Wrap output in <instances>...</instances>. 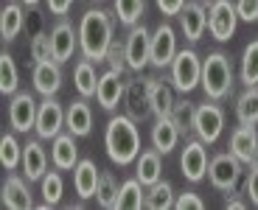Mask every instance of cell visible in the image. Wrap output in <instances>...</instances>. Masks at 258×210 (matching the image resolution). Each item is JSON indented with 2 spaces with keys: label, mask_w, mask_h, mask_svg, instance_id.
Instances as JSON below:
<instances>
[{
  "label": "cell",
  "mask_w": 258,
  "mask_h": 210,
  "mask_svg": "<svg viewBox=\"0 0 258 210\" xmlns=\"http://www.w3.org/2000/svg\"><path fill=\"white\" fill-rule=\"evenodd\" d=\"M112 17L104 9H87L79 20V51L90 62H104L112 45Z\"/></svg>",
  "instance_id": "obj_1"
},
{
  "label": "cell",
  "mask_w": 258,
  "mask_h": 210,
  "mask_svg": "<svg viewBox=\"0 0 258 210\" xmlns=\"http://www.w3.org/2000/svg\"><path fill=\"white\" fill-rule=\"evenodd\" d=\"M104 146H107V157L118 166H129L135 163L141 154V132H138V121L129 115H115L107 123L104 132Z\"/></svg>",
  "instance_id": "obj_2"
},
{
  "label": "cell",
  "mask_w": 258,
  "mask_h": 210,
  "mask_svg": "<svg viewBox=\"0 0 258 210\" xmlns=\"http://www.w3.org/2000/svg\"><path fill=\"white\" fill-rule=\"evenodd\" d=\"M233 64H230V56L222 51H213L202 59V82L200 87L205 90V96L211 101H222L233 93Z\"/></svg>",
  "instance_id": "obj_3"
},
{
  "label": "cell",
  "mask_w": 258,
  "mask_h": 210,
  "mask_svg": "<svg viewBox=\"0 0 258 210\" xmlns=\"http://www.w3.org/2000/svg\"><path fill=\"white\" fill-rule=\"evenodd\" d=\"M171 82L180 93H191L200 87L202 82V59L197 56L194 48H182L177 51L174 62H171Z\"/></svg>",
  "instance_id": "obj_4"
},
{
  "label": "cell",
  "mask_w": 258,
  "mask_h": 210,
  "mask_svg": "<svg viewBox=\"0 0 258 210\" xmlns=\"http://www.w3.org/2000/svg\"><path fill=\"white\" fill-rule=\"evenodd\" d=\"M241 163L236 154H216V157L208 163V179H211V185L216 188V191H227L233 193L236 191V185H239L241 179Z\"/></svg>",
  "instance_id": "obj_5"
},
{
  "label": "cell",
  "mask_w": 258,
  "mask_h": 210,
  "mask_svg": "<svg viewBox=\"0 0 258 210\" xmlns=\"http://www.w3.org/2000/svg\"><path fill=\"white\" fill-rule=\"evenodd\" d=\"M239 20L241 17L236 12V3H230V0H213L211 9H208V31H211L213 39L227 42L236 34Z\"/></svg>",
  "instance_id": "obj_6"
},
{
  "label": "cell",
  "mask_w": 258,
  "mask_h": 210,
  "mask_svg": "<svg viewBox=\"0 0 258 210\" xmlns=\"http://www.w3.org/2000/svg\"><path fill=\"white\" fill-rule=\"evenodd\" d=\"M123 51H126L129 70H135V73H141L146 64H152V34L146 31L143 23L129 28L126 39H123Z\"/></svg>",
  "instance_id": "obj_7"
},
{
  "label": "cell",
  "mask_w": 258,
  "mask_h": 210,
  "mask_svg": "<svg viewBox=\"0 0 258 210\" xmlns=\"http://www.w3.org/2000/svg\"><path fill=\"white\" fill-rule=\"evenodd\" d=\"M64 112H68V109H62V104H59L53 96L42 98V101H39V112H37V126H34L37 137L39 140H53L56 134H62Z\"/></svg>",
  "instance_id": "obj_8"
},
{
  "label": "cell",
  "mask_w": 258,
  "mask_h": 210,
  "mask_svg": "<svg viewBox=\"0 0 258 210\" xmlns=\"http://www.w3.org/2000/svg\"><path fill=\"white\" fill-rule=\"evenodd\" d=\"M149 87H152V79H146V76H132L126 82L123 101H126V115L129 118L143 121V118L152 115V96H149Z\"/></svg>",
  "instance_id": "obj_9"
},
{
  "label": "cell",
  "mask_w": 258,
  "mask_h": 210,
  "mask_svg": "<svg viewBox=\"0 0 258 210\" xmlns=\"http://www.w3.org/2000/svg\"><path fill=\"white\" fill-rule=\"evenodd\" d=\"M222 129H225V109L219 104H200L194 118V134L202 143H216Z\"/></svg>",
  "instance_id": "obj_10"
},
{
  "label": "cell",
  "mask_w": 258,
  "mask_h": 210,
  "mask_svg": "<svg viewBox=\"0 0 258 210\" xmlns=\"http://www.w3.org/2000/svg\"><path fill=\"white\" fill-rule=\"evenodd\" d=\"M208 143H202L200 137L197 140H188L185 149H182L180 154V168H182V177L188 179V182H200V179L208 177Z\"/></svg>",
  "instance_id": "obj_11"
},
{
  "label": "cell",
  "mask_w": 258,
  "mask_h": 210,
  "mask_svg": "<svg viewBox=\"0 0 258 210\" xmlns=\"http://www.w3.org/2000/svg\"><path fill=\"white\" fill-rule=\"evenodd\" d=\"M37 112L39 104L34 101L31 93H14L12 104H9V123L14 132H28L37 126Z\"/></svg>",
  "instance_id": "obj_12"
},
{
  "label": "cell",
  "mask_w": 258,
  "mask_h": 210,
  "mask_svg": "<svg viewBox=\"0 0 258 210\" xmlns=\"http://www.w3.org/2000/svg\"><path fill=\"white\" fill-rule=\"evenodd\" d=\"M177 56V34L168 23H160L152 34V64L155 67H171Z\"/></svg>",
  "instance_id": "obj_13"
},
{
  "label": "cell",
  "mask_w": 258,
  "mask_h": 210,
  "mask_svg": "<svg viewBox=\"0 0 258 210\" xmlns=\"http://www.w3.org/2000/svg\"><path fill=\"white\" fill-rule=\"evenodd\" d=\"M123 73H118V70H107V73H101L98 76V87H96V101L101 109H107V112H112V109L121 104L123 98V90H126V82H123Z\"/></svg>",
  "instance_id": "obj_14"
},
{
  "label": "cell",
  "mask_w": 258,
  "mask_h": 210,
  "mask_svg": "<svg viewBox=\"0 0 258 210\" xmlns=\"http://www.w3.org/2000/svg\"><path fill=\"white\" fill-rule=\"evenodd\" d=\"M31 82H34V90H37L39 96H56L59 87H62V67H59V62L56 59L34 62Z\"/></svg>",
  "instance_id": "obj_15"
},
{
  "label": "cell",
  "mask_w": 258,
  "mask_h": 210,
  "mask_svg": "<svg viewBox=\"0 0 258 210\" xmlns=\"http://www.w3.org/2000/svg\"><path fill=\"white\" fill-rule=\"evenodd\" d=\"M230 154H236L244 166H252L258 160V129L252 123H241L239 129H233Z\"/></svg>",
  "instance_id": "obj_16"
},
{
  "label": "cell",
  "mask_w": 258,
  "mask_h": 210,
  "mask_svg": "<svg viewBox=\"0 0 258 210\" xmlns=\"http://www.w3.org/2000/svg\"><path fill=\"white\" fill-rule=\"evenodd\" d=\"M51 48H53V59L59 64L68 62L79 51V28H73L68 20H59L51 28Z\"/></svg>",
  "instance_id": "obj_17"
},
{
  "label": "cell",
  "mask_w": 258,
  "mask_h": 210,
  "mask_svg": "<svg viewBox=\"0 0 258 210\" xmlns=\"http://www.w3.org/2000/svg\"><path fill=\"white\" fill-rule=\"evenodd\" d=\"M177 17H180V28L188 42H200L208 28V9L202 3H197V0H188Z\"/></svg>",
  "instance_id": "obj_18"
},
{
  "label": "cell",
  "mask_w": 258,
  "mask_h": 210,
  "mask_svg": "<svg viewBox=\"0 0 258 210\" xmlns=\"http://www.w3.org/2000/svg\"><path fill=\"white\" fill-rule=\"evenodd\" d=\"M23 174L28 182H39L48 174V152L39 140H28L23 146Z\"/></svg>",
  "instance_id": "obj_19"
},
{
  "label": "cell",
  "mask_w": 258,
  "mask_h": 210,
  "mask_svg": "<svg viewBox=\"0 0 258 210\" xmlns=\"http://www.w3.org/2000/svg\"><path fill=\"white\" fill-rule=\"evenodd\" d=\"M98 179H101V171L93 160H79L76 168H73V191H76L79 199H90L96 196L98 191Z\"/></svg>",
  "instance_id": "obj_20"
},
{
  "label": "cell",
  "mask_w": 258,
  "mask_h": 210,
  "mask_svg": "<svg viewBox=\"0 0 258 210\" xmlns=\"http://www.w3.org/2000/svg\"><path fill=\"white\" fill-rule=\"evenodd\" d=\"M51 163L59 171H73L79 163V146H76V134H56L51 146Z\"/></svg>",
  "instance_id": "obj_21"
},
{
  "label": "cell",
  "mask_w": 258,
  "mask_h": 210,
  "mask_svg": "<svg viewBox=\"0 0 258 210\" xmlns=\"http://www.w3.org/2000/svg\"><path fill=\"white\" fill-rule=\"evenodd\" d=\"M3 207H9V210L34 207V196H31V191H28L26 179L17 177V174H9L6 182H3Z\"/></svg>",
  "instance_id": "obj_22"
},
{
  "label": "cell",
  "mask_w": 258,
  "mask_h": 210,
  "mask_svg": "<svg viewBox=\"0 0 258 210\" xmlns=\"http://www.w3.org/2000/svg\"><path fill=\"white\" fill-rule=\"evenodd\" d=\"M64 129L71 134H76V137H87L93 129V109L90 104H87V98H79V101H73L71 107H68V112H64Z\"/></svg>",
  "instance_id": "obj_23"
},
{
  "label": "cell",
  "mask_w": 258,
  "mask_h": 210,
  "mask_svg": "<svg viewBox=\"0 0 258 210\" xmlns=\"http://www.w3.org/2000/svg\"><path fill=\"white\" fill-rule=\"evenodd\" d=\"M180 129H177V123L171 121V118H157L155 126H152V146L157 149L160 154H168V152H174V146L180 143Z\"/></svg>",
  "instance_id": "obj_24"
},
{
  "label": "cell",
  "mask_w": 258,
  "mask_h": 210,
  "mask_svg": "<svg viewBox=\"0 0 258 210\" xmlns=\"http://www.w3.org/2000/svg\"><path fill=\"white\" fill-rule=\"evenodd\" d=\"M135 177L141 179V182L146 185V188H149V185H155L157 179L163 177V163H160V152H157L155 146L138 154V160H135Z\"/></svg>",
  "instance_id": "obj_25"
},
{
  "label": "cell",
  "mask_w": 258,
  "mask_h": 210,
  "mask_svg": "<svg viewBox=\"0 0 258 210\" xmlns=\"http://www.w3.org/2000/svg\"><path fill=\"white\" fill-rule=\"evenodd\" d=\"M26 26V14H23V6L20 3H6L3 12H0V39L3 42H12L17 39V34Z\"/></svg>",
  "instance_id": "obj_26"
},
{
  "label": "cell",
  "mask_w": 258,
  "mask_h": 210,
  "mask_svg": "<svg viewBox=\"0 0 258 210\" xmlns=\"http://www.w3.org/2000/svg\"><path fill=\"white\" fill-rule=\"evenodd\" d=\"M73 84H76V90H79V96L82 98H96V87H98L96 62H90V59H79L76 70H73Z\"/></svg>",
  "instance_id": "obj_27"
},
{
  "label": "cell",
  "mask_w": 258,
  "mask_h": 210,
  "mask_svg": "<svg viewBox=\"0 0 258 210\" xmlns=\"http://www.w3.org/2000/svg\"><path fill=\"white\" fill-rule=\"evenodd\" d=\"M149 96H152V115L155 118H166L174 109V93L163 79H152V87H149Z\"/></svg>",
  "instance_id": "obj_28"
},
{
  "label": "cell",
  "mask_w": 258,
  "mask_h": 210,
  "mask_svg": "<svg viewBox=\"0 0 258 210\" xmlns=\"http://www.w3.org/2000/svg\"><path fill=\"white\" fill-rule=\"evenodd\" d=\"M118 207H121V210H141V207H146V185H143L138 177L121 182Z\"/></svg>",
  "instance_id": "obj_29"
},
{
  "label": "cell",
  "mask_w": 258,
  "mask_h": 210,
  "mask_svg": "<svg viewBox=\"0 0 258 210\" xmlns=\"http://www.w3.org/2000/svg\"><path fill=\"white\" fill-rule=\"evenodd\" d=\"M146 207L149 210H168V207H174V188H171V182L157 179L155 185H149V188H146Z\"/></svg>",
  "instance_id": "obj_30"
},
{
  "label": "cell",
  "mask_w": 258,
  "mask_h": 210,
  "mask_svg": "<svg viewBox=\"0 0 258 210\" xmlns=\"http://www.w3.org/2000/svg\"><path fill=\"white\" fill-rule=\"evenodd\" d=\"M236 118H239V123L258 126V84L247 87L239 96V101H236Z\"/></svg>",
  "instance_id": "obj_31"
},
{
  "label": "cell",
  "mask_w": 258,
  "mask_h": 210,
  "mask_svg": "<svg viewBox=\"0 0 258 210\" xmlns=\"http://www.w3.org/2000/svg\"><path fill=\"white\" fill-rule=\"evenodd\" d=\"M39 193H42V207H53V204L62 202L64 182H62L59 168H56V171H48L45 177L39 179Z\"/></svg>",
  "instance_id": "obj_32"
},
{
  "label": "cell",
  "mask_w": 258,
  "mask_h": 210,
  "mask_svg": "<svg viewBox=\"0 0 258 210\" xmlns=\"http://www.w3.org/2000/svg\"><path fill=\"white\" fill-rule=\"evenodd\" d=\"M20 87V70H17V62H14L12 53H0V93L3 96H14Z\"/></svg>",
  "instance_id": "obj_33"
},
{
  "label": "cell",
  "mask_w": 258,
  "mask_h": 210,
  "mask_svg": "<svg viewBox=\"0 0 258 210\" xmlns=\"http://www.w3.org/2000/svg\"><path fill=\"white\" fill-rule=\"evenodd\" d=\"M118 193H121V185H118V179L112 177L110 171H101L98 191H96L98 204H101V207H107V210H115V207H118Z\"/></svg>",
  "instance_id": "obj_34"
},
{
  "label": "cell",
  "mask_w": 258,
  "mask_h": 210,
  "mask_svg": "<svg viewBox=\"0 0 258 210\" xmlns=\"http://www.w3.org/2000/svg\"><path fill=\"white\" fill-rule=\"evenodd\" d=\"M146 12V0H115V14H118V23L126 28L138 26Z\"/></svg>",
  "instance_id": "obj_35"
},
{
  "label": "cell",
  "mask_w": 258,
  "mask_h": 210,
  "mask_svg": "<svg viewBox=\"0 0 258 210\" xmlns=\"http://www.w3.org/2000/svg\"><path fill=\"white\" fill-rule=\"evenodd\" d=\"M0 163L6 171H14L17 166H23V146L17 143L14 134H3L0 137Z\"/></svg>",
  "instance_id": "obj_36"
},
{
  "label": "cell",
  "mask_w": 258,
  "mask_h": 210,
  "mask_svg": "<svg viewBox=\"0 0 258 210\" xmlns=\"http://www.w3.org/2000/svg\"><path fill=\"white\" fill-rule=\"evenodd\" d=\"M241 84L244 87L258 84V39H252L241 53Z\"/></svg>",
  "instance_id": "obj_37"
},
{
  "label": "cell",
  "mask_w": 258,
  "mask_h": 210,
  "mask_svg": "<svg viewBox=\"0 0 258 210\" xmlns=\"http://www.w3.org/2000/svg\"><path fill=\"white\" fill-rule=\"evenodd\" d=\"M168 118L177 123L180 134H191L194 132V118H197V107H194L191 101H174V109H171Z\"/></svg>",
  "instance_id": "obj_38"
},
{
  "label": "cell",
  "mask_w": 258,
  "mask_h": 210,
  "mask_svg": "<svg viewBox=\"0 0 258 210\" xmlns=\"http://www.w3.org/2000/svg\"><path fill=\"white\" fill-rule=\"evenodd\" d=\"M104 62L110 64L112 70H118V73H123V70L129 67L126 64V51H123V42H118V39H112L110 51H107V59Z\"/></svg>",
  "instance_id": "obj_39"
},
{
  "label": "cell",
  "mask_w": 258,
  "mask_h": 210,
  "mask_svg": "<svg viewBox=\"0 0 258 210\" xmlns=\"http://www.w3.org/2000/svg\"><path fill=\"white\" fill-rule=\"evenodd\" d=\"M31 59L34 62H42V59H53V48H51V34H39L31 39Z\"/></svg>",
  "instance_id": "obj_40"
},
{
  "label": "cell",
  "mask_w": 258,
  "mask_h": 210,
  "mask_svg": "<svg viewBox=\"0 0 258 210\" xmlns=\"http://www.w3.org/2000/svg\"><path fill=\"white\" fill-rule=\"evenodd\" d=\"M174 207L177 210H205V202H202L194 191H185L174 199Z\"/></svg>",
  "instance_id": "obj_41"
},
{
  "label": "cell",
  "mask_w": 258,
  "mask_h": 210,
  "mask_svg": "<svg viewBox=\"0 0 258 210\" xmlns=\"http://www.w3.org/2000/svg\"><path fill=\"white\" fill-rule=\"evenodd\" d=\"M236 12L244 23H255L258 20V0H236Z\"/></svg>",
  "instance_id": "obj_42"
},
{
  "label": "cell",
  "mask_w": 258,
  "mask_h": 210,
  "mask_svg": "<svg viewBox=\"0 0 258 210\" xmlns=\"http://www.w3.org/2000/svg\"><path fill=\"white\" fill-rule=\"evenodd\" d=\"M247 199L258 207V160L250 166V171H247Z\"/></svg>",
  "instance_id": "obj_43"
},
{
  "label": "cell",
  "mask_w": 258,
  "mask_h": 210,
  "mask_svg": "<svg viewBox=\"0 0 258 210\" xmlns=\"http://www.w3.org/2000/svg\"><path fill=\"white\" fill-rule=\"evenodd\" d=\"M157 3V9H160L166 17H177V14L182 12V6H185L188 0H155Z\"/></svg>",
  "instance_id": "obj_44"
},
{
  "label": "cell",
  "mask_w": 258,
  "mask_h": 210,
  "mask_svg": "<svg viewBox=\"0 0 258 210\" xmlns=\"http://www.w3.org/2000/svg\"><path fill=\"white\" fill-rule=\"evenodd\" d=\"M76 3V0H45V6L51 14H56V17H64V14L71 12V6Z\"/></svg>",
  "instance_id": "obj_45"
},
{
  "label": "cell",
  "mask_w": 258,
  "mask_h": 210,
  "mask_svg": "<svg viewBox=\"0 0 258 210\" xmlns=\"http://www.w3.org/2000/svg\"><path fill=\"white\" fill-rule=\"evenodd\" d=\"M225 207H233V210H241V207H244V202H241V199H227V202H225Z\"/></svg>",
  "instance_id": "obj_46"
},
{
  "label": "cell",
  "mask_w": 258,
  "mask_h": 210,
  "mask_svg": "<svg viewBox=\"0 0 258 210\" xmlns=\"http://www.w3.org/2000/svg\"><path fill=\"white\" fill-rule=\"evenodd\" d=\"M20 3H23V6H37L39 0H20Z\"/></svg>",
  "instance_id": "obj_47"
}]
</instances>
